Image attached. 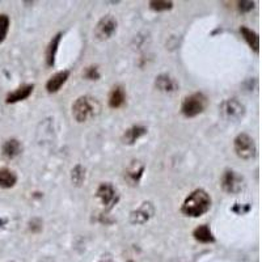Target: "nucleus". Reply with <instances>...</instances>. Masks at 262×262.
<instances>
[{"instance_id":"4468645a","label":"nucleus","mask_w":262,"mask_h":262,"mask_svg":"<svg viewBox=\"0 0 262 262\" xmlns=\"http://www.w3.org/2000/svg\"><path fill=\"white\" fill-rule=\"evenodd\" d=\"M70 78V71L69 70H63V71L54 74L46 83V91L49 93H57L58 91L62 88L66 84V81L69 80Z\"/></svg>"},{"instance_id":"bb28decb","label":"nucleus","mask_w":262,"mask_h":262,"mask_svg":"<svg viewBox=\"0 0 262 262\" xmlns=\"http://www.w3.org/2000/svg\"><path fill=\"white\" fill-rule=\"evenodd\" d=\"M128 262H134V261H128Z\"/></svg>"},{"instance_id":"9d476101","label":"nucleus","mask_w":262,"mask_h":262,"mask_svg":"<svg viewBox=\"0 0 262 262\" xmlns=\"http://www.w3.org/2000/svg\"><path fill=\"white\" fill-rule=\"evenodd\" d=\"M34 91V84H24L16 88L13 92H9L6 97L7 104H16V102L24 101L28 97H30Z\"/></svg>"},{"instance_id":"f8f14e48","label":"nucleus","mask_w":262,"mask_h":262,"mask_svg":"<svg viewBox=\"0 0 262 262\" xmlns=\"http://www.w3.org/2000/svg\"><path fill=\"white\" fill-rule=\"evenodd\" d=\"M144 170H146V165L142 161L133 160L126 169L125 176L131 185H138L140 179L143 177Z\"/></svg>"},{"instance_id":"423d86ee","label":"nucleus","mask_w":262,"mask_h":262,"mask_svg":"<svg viewBox=\"0 0 262 262\" xmlns=\"http://www.w3.org/2000/svg\"><path fill=\"white\" fill-rule=\"evenodd\" d=\"M222 189L228 194L242 193L245 186V180L233 169H226L221 179Z\"/></svg>"},{"instance_id":"1a4fd4ad","label":"nucleus","mask_w":262,"mask_h":262,"mask_svg":"<svg viewBox=\"0 0 262 262\" xmlns=\"http://www.w3.org/2000/svg\"><path fill=\"white\" fill-rule=\"evenodd\" d=\"M155 214V207L151 202H143L137 210L130 214V223L134 226L146 224Z\"/></svg>"},{"instance_id":"a211bd4d","label":"nucleus","mask_w":262,"mask_h":262,"mask_svg":"<svg viewBox=\"0 0 262 262\" xmlns=\"http://www.w3.org/2000/svg\"><path fill=\"white\" fill-rule=\"evenodd\" d=\"M62 36V33H57L49 42L48 49H46V63H48L49 67H54V64H55V58H57L58 48H59Z\"/></svg>"},{"instance_id":"393cba45","label":"nucleus","mask_w":262,"mask_h":262,"mask_svg":"<svg viewBox=\"0 0 262 262\" xmlns=\"http://www.w3.org/2000/svg\"><path fill=\"white\" fill-rule=\"evenodd\" d=\"M254 8V2H237V9L240 13H249Z\"/></svg>"},{"instance_id":"ddd939ff","label":"nucleus","mask_w":262,"mask_h":262,"mask_svg":"<svg viewBox=\"0 0 262 262\" xmlns=\"http://www.w3.org/2000/svg\"><path fill=\"white\" fill-rule=\"evenodd\" d=\"M23 152V144L18 139H8L6 140L2 146V155H3L4 159L7 160H12V159L17 158L18 155H21Z\"/></svg>"},{"instance_id":"20e7f679","label":"nucleus","mask_w":262,"mask_h":262,"mask_svg":"<svg viewBox=\"0 0 262 262\" xmlns=\"http://www.w3.org/2000/svg\"><path fill=\"white\" fill-rule=\"evenodd\" d=\"M235 154L243 160H252L257 156V146L254 139L247 133H242L233 139Z\"/></svg>"},{"instance_id":"b1692460","label":"nucleus","mask_w":262,"mask_h":262,"mask_svg":"<svg viewBox=\"0 0 262 262\" xmlns=\"http://www.w3.org/2000/svg\"><path fill=\"white\" fill-rule=\"evenodd\" d=\"M83 76L86 79V80H92L96 81L100 79V72H98V69L96 66H90V67H86L83 72Z\"/></svg>"},{"instance_id":"f257e3e1","label":"nucleus","mask_w":262,"mask_h":262,"mask_svg":"<svg viewBox=\"0 0 262 262\" xmlns=\"http://www.w3.org/2000/svg\"><path fill=\"white\" fill-rule=\"evenodd\" d=\"M211 196L205 189H195L185 198L181 212L185 216L200 217L211 209Z\"/></svg>"},{"instance_id":"9b49d317","label":"nucleus","mask_w":262,"mask_h":262,"mask_svg":"<svg viewBox=\"0 0 262 262\" xmlns=\"http://www.w3.org/2000/svg\"><path fill=\"white\" fill-rule=\"evenodd\" d=\"M126 90L123 88V85L121 84H117L109 92V97H107V104L112 109H119L126 104Z\"/></svg>"},{"instance_id":"39448f33","label":"nucleus","mask_w":262,"mask_h":262,"mask_svg":"<svg viewBox=\"0 0 262 262\" xmlns=\"http://www.w3.org/2000/svg\"><path fill=\"white\" fill-rule=\"evenodd\" d=\"M96 198L106 210H112L119 202V191L111 182H101L96 190Z\"/></svg>"},{"instance_id":"2eb2a0df","label":"nucleus","mask_w":262,"mask_h":262,"mask_svg":"<svg viewBox=\"0 0 262 262\" xmlns=\"http://www.w3.org/2000/svg\"><path fill=\"white\" fill-rule=\"evenodd\" d=\"M147 127L142 125H134L128 127L127 130L123 133L122 140L123 143L127 144V146H133V144L137 143V140H139L140 138L144 137L147 134Z\"/></svg>"},{"instance_id":"f03ea898","label":"nucleus","mask_w":262,"mask_h":262,"mask_svg":"<svg viewBox=\"0 0 262 262\" xmlns=\"http://www.w3.org/2000/svg\"><path fill=\"white\" fill-rule=\"evenodd\" d=\"M100 104L91 96H81L72 104V117L76 122L84 123L100 113Z\"/></svg>"},{"instance_id":"a878e982","label":"nucleus","mask_w":262,"mask_h":262,"mask_svg":"<svg viewBox=\"0 0 262 262\" xmlns=\"http://www.w3.org/2000/svg\"><path fill=\"white\" fill-rule=\"evenodd\" d=\"M98 262H116L111 256H104Z\"/></svg>"},{"instance_id":"4be33fe9","label":"nucleus","mask_w":262,"mask_h":262,"mask_svg":"<svg viewBox=\"0 0 262 262\" xmlns=\"http://www.w3.org/2000/svg\"><path fill=\"white\" fill-rule=\"evenodd\" d=\"M173 8V2H167V0H154L149 2V9L154 12H167Z\"/></svg>"},{"instance_id":"7ed1b4c3","label":"nucleus","mask_w":262,"mask_h":262,"mask_svg":"<svg viewBox=\"0 0 262 262\" xmlns=\"http://www.w3.org/2000/svg\"><path fill=\"white\" fill-rule=\"evenodd\" d=\"M207 105H209V100L205 93H191L182 100L181 113L186 118H194V117L202 114L206 111Z\"/></svg>"},{"instance_id":"dca6fc26","label":"nucleus","mask_w":262,"mask_h":262,"mask_svg":"<svg viewBox=\"0 0 262 262\" xmlns=\"http://www.w3.org/2000/svg\"><path fill=\"white\" fill-rule=\"evenodd\" d=\"M155 86L160 92L164 93H173L177 91V83L174 81V79L170 78L167 74H161L156 76Z\"/></svg>"},{"instance_id":"6ab92c4d","label":"nucleus","mask_w":262,"mask_h":262,"mask_svg":"<svg viewBox=\"0 0 262 262\" xmlns=\"http://www.w3.org/2000/svg\"><path fill=\"white\" fill-rule=\"evenodd\" d=\"M240 33H242V37L244 38V41L247 42L248 46H249V48L252 49L254 53L258 54V51H259V36L258 34H257L253 29H249V28L245 27V25H243V27L240 28Z\"/></svg>"},{"instance_id":"6e6552de","label":"nucleus","mask_w":262,"mask_h":262,"mask_svg":"<svg viewBox=\"0 0 262 262\" xmlns=\"http://www.w3.org/2000/svg\"><path fill=\"white\" fill-rule=\"evenodd\" d=\"M222 116L231 122H237L245 116V106L236 98H228L221 106Z\"/></svg>"},{"instance_id":"412c9836","label":"nucleus","mask_w":262,"mask_h":262,"mask_svg":"<svg viewBox=\"0 0 262 262\" xmlns=\"http://www.w3.org/2000/svg\"><path fill=\"white\" fill-rule=\"evenodd\" d=\"M85 181V168L80 164H76L71 170V182L75 186H81Z\"/></svg>"},{"instance_id":"5701e85b","label":"nucleus","mask_w":262,"mask_h":262,"mask_svg":"<svg viewBox=\"0 0 262 262\" xmlns=\"http://www.w3.org/2000/svg\"><path fill=\"white\" fill-rule=\"evenodd\" d=\"M9 27H11V20L9 16L6 13L0 15V43H3L4 39L7 38V34L9 32Z\"/></svg>"},{"instance_id":"aec40b11","label":"nucleus","mask_w":262,"mask_h":262,"mask_svg":"<svg viewBox=\"0 0 262 262\" xmlns=\"http://www.w3.org/2000/svg\"><path fill=\"white\" fill-rule=\"evenodd\" d=\"M17 182V174L9 168H0V188L11 189Z\"/></svg>"},{"instance_id":"0eeeda50","label":"nucleus","mask_w":262,"mask_h":262,"mask_svg":"<svg viewBox=\"0 0 262 262\" xmlns=\"http://www.w3.org/2000/svg\"><path fill=\"white\" fill-rule=\"evenodd\" d=\"M117 23L116 17L113 15H106L97 23L95 28V38L97 41H106V39L112 38L114 36V33L117 32Z\"/></svg>"},{"instance_id":"f3484780","label":"nucleus","mask_w":262,"mask_h":262,"mask_svg":"<svg viewBox=\"0 0 262 262\" xmlns=\"http://www.w3.org/2000/svg\"><path fill=\"white\" fill-rule=\"evenodd\" d=\"M193 237L196 242L202 243V244H211L215 243V236L212 233L211 228L207 224H201L193 231Z\"/></svg>"}]
</instances>
